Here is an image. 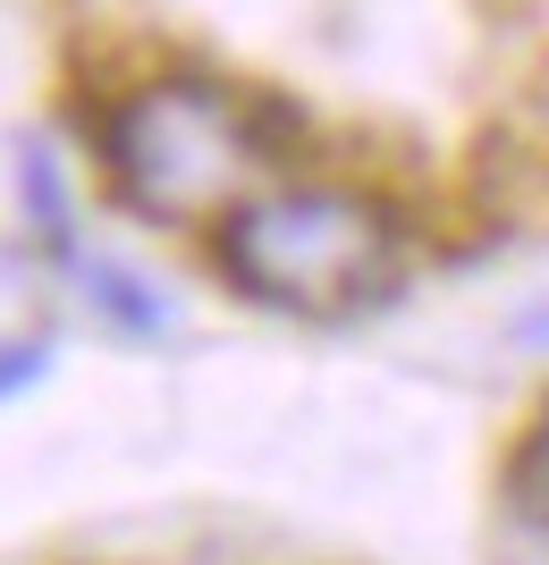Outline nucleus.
Here are the masks:
<instances>
[{"label": "nucleus", "instance_id": "1", "mask_svg": "<svg viewBox=\"0 0 549 565\" xmlns=\"http://www.w3.org/2000/svg\"><path fill=\"white\" fill-rule=\"evenodd\" d=\"M220 152H229L220 110L203 94H152L119 127V169L136 186V203H152V212H194L203 186L220 178Z\"/></svg>", "mask_w": 549, "mask_h": 565}]
</instances>
